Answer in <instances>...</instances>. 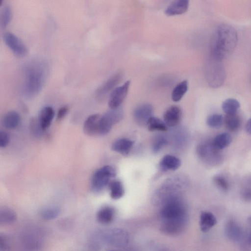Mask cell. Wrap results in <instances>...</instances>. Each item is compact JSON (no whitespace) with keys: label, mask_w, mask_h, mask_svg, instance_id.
<instances>
[{"label":"cell","mask_w":251,"mask_h":251,"mask_svg":"<svg viewBox=\"0 0 251 251\" xmlns=\"http://www.w3.org/2000/svg\"><path fill=\"white\" fill-rule=\"evenodd\" d=\"M224 123L226 128L231 131L237 130L240 125V120L236 114L226 115L224 117Z\"/></svg>","instance_id":"32"},{"label":"cell","mask_w":251,"mask_h":251,"mask_svg":"<svg viewBox=\"0 0 251 251\" xmlns=\"http://www.w3.org/2000/svg\"><path fill=\"white\" fill-rule=\"evenodd\" d=\"M146 126L151 131H166L167 130V126L164 121L154 116L151 117L148 120Z\"/></svg>","instance_id":"31"},{"label":"cell","mask_w":251,"mask_h":251,"mask_svg":"<svg viewBox=\"0 0 251 251\" xmlns=\"http://www.w3.org/2000/svg\"><path fill=\"white\" fill-rule=\"evenodd\" d=\"M224 122V117L219 114L210 115L206 120L207 125L212 128H217L221 127Z\"/></svg>","instance_id":"34"},{"label":"cell","mask_w":251,"mask_h":251,"mask_svg":"<svg viewBox=\"0 0 251 251\" xmlns=\"http://www.w3.org/2000/svg\"><path fill=\"white\" fill-rule=\"evenodd\" d=\"M240 106L239 102L236 99L230 98L223 101L222 107L226 115L236 114V112Z\"/></svg>","instance_id":"30"},{"label":"cell","mask_w":251,"mask_h":251,"mask_svg":"<svg viewBox=\"0 0 251 251\" xmlns=\"http://www.w3.org/2000/svg\"><path fill=\"white\" fill-rule=\"evenodd\" d=\"M55 115L53 108L46 106L40 111L38 121L43 130H46L50 126Z\"/></svg>","instance_id":"18"},{"label":"cell","mask_w":251,"mask_h":251,"mask_svg":"<svg viewBox=\"0 0 251 251\" xmlns=\"http://www.w3.org/2000/svg\"><path fill=\"white\" fill-rule=\"evenodd\" d=\"M206 79L212 88L220 87L226 78V71L222 61L209 57L205 69Z\"/></svg>","instance_id":"5"},{"label":"cell","mask_w":251,"mask_h":251,"mask_svg":"<svg viewBox=\"0 0 251 251\" xmlns=\"http://www.w3.org/2000/svg\"><path fill=\"white\" fill-rule=\"evenodd\" d=\"M101 116L99 114L90 115L85 121L83 131L89 136H94L100 134V125Z\"/></svg>","instance_id":"14"},{"label":"cell","mask_w":251,"mask_h":251,"mask_svg":"<svg viewBox=\"0 0 251 251\" xmlns=\"http://www.w3.org/2000/svg\"><path fill=\"white\" fill-rule=\"evenodd\" d=\"M182 112L180 108L176 105L169 107L164 114V122L167 126L174 127L181 121Z\"/></svg>","instance_id":"15"},{"label":"cell","mask_w":251,"mask_h":251,"mask_svg":"<svg viewBox=\"0 0 251 251\" xmlns=\"http://www.w3.org/2000/svg\"><path fill=\"white\" fill-rule=\"evenodd\" d=\"M20 122V116L15 111H10L4 114L2 119L3 126L6 128L12 129L16 128Z\"/></svg>","instance_id":"25"},{"label":"cell","mask_w":251,"mask_h":251,"mask_svg":"<svg viewBox=\"0 0 251 251\" xmlns=\"http://www.w3.org/2000/svg\"><path fill=\"white\" fill-rule=\"evenodd\" d=\"M215 185L221 190L226 191L228 190L229 184L226 179L221 175H215L213 177Z\"/></svg>","instance_id":"36"},{"label":"cell","mask_w":251,"mask_h":251,"mask_svg":"<svg viewBox=\"0 0 251 251\" xmlns=\"http://www.w3.org/2000/svg\"><path fill=\"white\" fill-rule=\"evenodd\" d=\"M47 62L33 58L25 62L22 69L21 91L27 99L34 98L43 89L49 74Z\"/></svg>","instance_id":"2"},{"label":"cell","mask_w":251,"mask_h":251,"mask_svg":"<svg viewBox=\"0 0 251 251\" xmlns=\"http://www.w3.org/2000/svg\"><path fill=\"white\" fill-rule=\"evenodd\" d=\"M23 240L25 248L29 251H37L42 245V239L40 236L34 232L26 234Z\"/></svg>","instance_id":"22"},{"label":"cell","mask_w":251,"mask_h":251,"mask_svg":"<svg viewBox=\"0 0 251 251\" xmlns=\"http://www.w3.org/2000/svg\"><path fill=\"white\" fill-rule=\"evenodd\" d=\"M108 186L110 190V196L113 200H119L124 195V187L122 182L120 180H112Z\"/></svg>","instance_id":"26"},{"label":"cell","mask_w":251,"mask_h":251,"mask_svg":"<svg viewBox=\"0 0 251 251\" xmlns=\"http://www.w3.org/2000/svg\"><path fill=\"white\" fill-rule=\"evenodd\" d=\"M242 198L246 201H251V188H245L241 192Z\"/></svg>","instance_id":"40"},{"label":"cell","mask_w":251,"mask_h":251,"mask_svg":"<svg viewBox=\"0 0 251 251\" xmlns=\"http://www.w3.org/2000/svg\"><path fill=\"white\" fill-rule=\"evenodd\" d=\"M100 236L103 242L116 248L126 247L129 241L128 232L120 228H113L101 231Z\"/></svg>","instance_id":"8"},{"label":"cell","mask_w":251,"mask_h":251,"mask_svg":"<svg viewBox=\"0 0 251 251\" xmlns=\"http://www.w3.org/2000/svg\"><path fill=\"white\" fill-rule=\"evenodd\" d=\"M11 242L10 238L4 233H0V251H11Z\"/></svg>","instance_id":"37"},{"label":"cell","mask_w":251,"mask_h":251,"mask_svg":"<svg viewBox=\"0 0 251 251\" xmlns=\"http://www.w3.org/2000/svg\"><path fill=\"white\" fill-rule=\"evenodd\" d=\"M217 223L215 216L210 212L203 211L200 218V226L203 232L208 231Z\"/></svg>","instance_id":"23"},{"label":"cell","mask_w":251,"mask_h":251,"mask_svg":"<svg viewBox=\"0 0 251 251\" xmlns=\"http://www.w3.org/2000/svg\"></svg>","instance_id":"45"},{"label":"cell","mask_w":251,"mask_h":251,"mask_svg":"<svg viewBox=\"0 0 251 251\" xmlns=\"http://www.w3.org/2000/svg\"><path fill=\"white\" fill-rule=\"evenodd\" d=\"M181 165V161L177 157L172 155H166L159 164V169L162 172L175 171Z\"/></svg>","instance_id":"19"},{"label":"cell","mask_w":251,"mask_h":251,"mask_svg":"<svg viewBox=\"0 0 251 251\" xmlns=\"http://www.w3.org/2000/svg\"><path fill=\"white\" fill-rule=\"evenodd\" d=\"M168 143L167 140L163 136H158L152 144V150L154 153H158Z\"/></svg>","instance_id":"35"},{"label":"cell","mask_w":251,"mask_h":251,"mask_svg":"<svg viewBox=\"0 0 251 251\" xmlns=\"http://www.w3.org/2000/svg\"><path fill=\"white\" fill-rule=\"evenodd\" d=\"M116 176V171L112 166L105 165L95 172L92 177L91 187L95 193H100L111 181V179Z\"/></svg>","instance_id":"6"},{"label":"cell","mask_w":251,"mask_h":251,"mask_svg":"<svg viewBox=\"0 0 251 251\" xmlns=\"http://www.w3.org/2000/svg\"><path fill=\"white\" fill-rule=\"evenodd\" d=\"M237 40V33L233 27L227 24L219 25L212 37L209 56L222 61L233 51Z\"/></svg>","instance_id":"3"},{"label":"cell","mask_w":251,"mask_h":251,"mask_svg":"<svg viewBox=\"0 0 251 251\" xmlns=\"http://www.w3.org/2000/svg\"><path fill=\"white\" fill-rule=\"evenodd\" d=\"M134 141L127 138H120L115 140L111 146L112 150L123 155H128L132 149Z\"/></svg>","instance_id":"20"},{"label":"cell","mask_w":251,"mask_h":251,"mask_svg":"<svg viewBox=\"0 0 251 251\" xmlns=\"http://www.w3.org/2000/svg\"><path fill=\"white\" fill-rule=\"evenodd\" d=\"M153 108L149 103H143L137 106L133 112L135 122L140 126L147 125L148 120L152 117Z\"/></svg>","instance_id":"12"},{"label":"cell","mask_w":251,"mask_h":251,"mask_svg":"<svg viewBox=\"0 0 251 251\" xmlns=\"http://www.w3.org/2000/svg\"><path fill=\"white\" fill-rule=\"evenodd\" d=\"M109 251H116V250H110Z\"/></svg>","instance_id":"44"},{"label":"cell","mask_w":251,"mask_h":251,"mask_svg":"<svg viewBox=\"0 0 251 251\" xmlns=\"http://www.w3.org/2000/svg\"><path fill=\"white\" fill-rule=\"evenodd\" d=\"M249 224L250 227V231L249 235L248 236V242L250 245H251V216H250L248 219Z\"/></svg>","instance_id":"43"},{"label":"cell","mask_w":251,"mask_h":251,"mask_svg":"<svg viewBox=\"0 0 251 251\" xmlns=\"http://www.w3.org/2000/svg\"><path fill=\"white\" fill-rule=\"evenodd\" d=\"M69 109L68 106H64L61 107L58 111L57 114V119L61 120L63 119L67 114Z\"/></svg>","instance_id":"41"},{"label":"cell","mask_w":251,"mask_h":251,"mask_svg":"<svg viewBox=\"0 0 251 251\" xmlns=\"http://www.w3.org/2000/svg\"><path fill=\"white\" fill-rule=\"evenodd\" d=\"M115 215V210L111 206H104L97 212L96 219L98 222L102 225L111 223Z\"/></svg>","instance_id":"21"},{"label":"cell","mask_w":251,"mask_h":251,"mask_svg":"<svg viewBox=\"0 0 251 251\" xmlns=\"http://www.w3.org/2000/svg\"><path fill=\"white\" fill-rule=\"evenodd\" d=\"M123 75V73L119 72L109 78L96 90V95L97 97L99 99H102L110 91H113V89L122 79Z\"/></svg>","instance_id":"13"},{"label":"cell","mask_w":251,"mask_h":251,"mask_svg":"<svg viewBox=\"0 0 251 251\" xmlns=\"http://www.w3.org/2000/svg\"><path fill=\"white\" fill-rule=\"evenodd\" d=\"M160 206L161 231L168 235H176L182 232L188 223V213L180 196L169 199Z\"/></svg>","instance_id":"1"},{"label":"cell","mask_w":251,"mask_h":251,"mask_svg":"<svg viewBox=\"0 0 251 251\" xmlns=\"http://www.w3.org/2000/svg\"><path fill=\"white\" fill-rule=\"evenodd\" d=\"M226 237L231 241L237 242L243 237V229L239 224L234 220H228L225 228Z\"/></svg>","instance_id":"16"},{"label":"cell","mask_w":251,"mask_h":251,"mask_svg":"<svg viewBox=\"0 0 251 251\" xmlns=\"http://www.w3.org/2000/svg\"><path fill=\"white\" fill-rule=\"evenodd\" d=\"M3 39L6 45L16 56L23 57L26 54L27 50L26 46L13 33L9 32L5 33Z\"/></svg>","instance_id":"10"},{"label":"cell","mask_w":251,"mask_h":251,"mask_svg":"<svg viewBox=\"0 0 251 251\" xmlns=\"http://www.w3.org/2000/svg\"><path fill=\"white\" fill-rule=\"evenodd\" d=\"M10 140L9 135L6 131H0V147L4 148L8 144Z\"/></svg>","instance_id":"39"},{"label":"cell","mask_w":251,"mask_h":251,"mask_svg":"<svg viewBox=\"0 0 251 251\" xmlns=\"http://www.w3.org/2000/svg\"><path fill=\"white\" fill-rule=\"evenodd\" d=\"M187 183L185 178L181 176L168 179L156 191L153 197V202L160 205L168 199L180 196V191L186 186Z\"/></svg>","instance_id":"4"},{"label":"cell","mask_w":251,"mask_h":251,"mask_svg":"<svg viewBox=\"0 0 251 251\" xmlns=\"http://www.w3.org/2000/svg\"><path fill=\"white\" fill-rule=\"evenodd\" d=\"M231 142V135L226 132L218 134L212 141L215 147L219 150L226 148L230 144Z\"/></svg>","instance_id":"28"},{"label":"cell","mask_w":251,"mask_h":251,"mask_svg":"<svg viewBox=\"0 0 251 251\" xmlns=\"http://www.w3.org/2000/svg\"><path fill=\"white\" fill-rule=\"evenodd\" d=\"M124 117L122 109L119 107L111 109L101 116L100 125V134L105 135L109 132L115 124L122 120Z\"/></svg>","instance_id":"9"},{"label":"cell","mask_w":251,"mask_h":251,"mask_svg":"<svg viewBox=\"0 0 251 251\" xmlns=\"http://www.w3.org/2000/svg\"><path fill=\"white\" fill-rule=\"evenodd\" d=\"M30 129L33 135L37 137H40L44 131L40 126L38 119L31 120Z\"/></svg>","instance_id":"38"},{"label":"cell","mask_w":251,"mask_h":251,"mask_svg":"<svg viewBox=\"0 0 251 251\" xmlns=\"http://www.w3.org/2000/svg\"><path fill=\"white\" fill-rule=\"evenodd\" d=\"M196 152L199 158L207 165L215 166L222 161L220 150L215 147L212 141H205L199 144Z\"/></svg>","instance_id":"7"},{"label":"cell","mask_w":251,"mask_h":251,"mask_svg":"<svg viewBox=\"0 0 251 251\" xmlns=\"http://www.w3.org/2000/svg\"><path fill=\"white\" fill-rule=\"evenodd\" d=\"M189 5L188 0H177L171 3L166 8L165 13L169 16L180 15L187 11Z\"/></svg>","instance_id":"17"},{"label":"cell","mask_w":251,"mask_h":251,"mask_svg":"<svg viewBox=\"0 0 251 251\" xmlns=\"http://www.w3.org/2000/svg\"><path fill=\"white\" fill-rule=\"evenodd\" d=\"M60 209L56 206H48L42 208L39 211L40 217L45 220H52L60 215Z\"/></svg>","instance_id":"27"},{"label":"cell","mask_w":251,"mask_h":251,"mask_svg":"<svg viewBox=\"0 0 251 251\" xmlns=\"http://www.w3.org/2000/svg\"><path fill=\"white\" fill-rule=\"evenodd\" d=\"M17 219L16 212L11 208L3 206L0 208V225L7 226L14 223Z\"/></svg>","instance_id":"24"},{"label":"cell","mask_w":251,"mask_h":251,"mask_svg":"<svg viewBox=\"0 0 251 251\" xmlns=\"http://www.w3.org/2000/svg\"><path fill=\"white\" fill-rule=\"evenodd\" d=\"M188 83L185 80L178 83L173 89L172 93V99L174 101H179L187 91Z\"/></svg>","instance_id":"29"},{"label":"cell","mask_w":251,"mask_h":251,"mask_svg":"<svg viewBox=\"0 0 251 251\" xmlns=\"http://www.w3.org/2000/svg\"><path fill=\"white\" fill-rule=\"evenodd\" d=\"M12 18L11 7L7 4L2 5L0 13V26L5 28L10 23Z\"/></svg>","instance_id":"33"},{"label":"cell","mask_w":251,"mask_h":251,"mask_svg":"<svg viewBox=\"0 0 251 251\" xmlns=\"http://www.w3.org/2000/svg\"><path fill=\"white\" fill-rule=\"evenodd\" d=\"M245 128L247 132L251 134V118H250L247 122Z\"/></svg>","instance_id":"42"},{"label":"cell","mask_w":251,"mask_h":251,"mask_svg":"<svg viewBox=\"0 0 251 251\" xmlns=\"http://www.w3.org/2000/svg\"><path fill=\"white\" fill-rule=\"evenodd\" d=\"M130 84V81L127 80L123 84L112 91L108 100V105L111 109L120 107L127 95Z\"/></svg>","instance_id":"11"}]
</instances>
